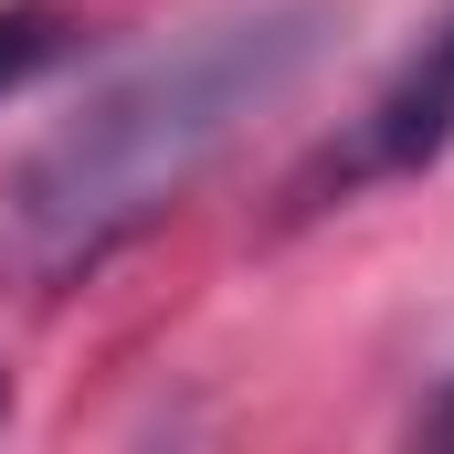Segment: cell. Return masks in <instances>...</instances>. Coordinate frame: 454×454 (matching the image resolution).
<instances>
[{
    "label": "cell",
    "instance_id": "cell-1",
    "mask_svg": "<svg viewBox=\"0 0 454 454\" xmlns=\"http://www.w3.org/2000/svg\"><path fill=\"white\" fill-rule=\"evenodd\" d=\"M328 32H339L328 0H264V11H223V21L137 53L116 85H96L0 180V286L64 296L116 243H137L243 137V116H264L328 53Z\"/></svg>",
    "mask_w": 454,
    "mask_h": 454
},
{
    "label": "cell",
    "instance_id": "cell-2",
    "mask_svg": "<svg viewBox=\"0 0 454 454\" xmlns=\"http://www.w3.org/2000/svg\"><path fill=\"white\" fill-rule=\"evenodd\" d=\"M444 148H454V21L423 32V53L348 116V137L286 191V212H328V201H359L370 180H412V169H434Z\"/></svg>",
    "mask_w": 454,
    "mask_h": 454
},
{
    "label": "cell",
    "instance_id": "cell-3",
    "mask_svg": "<svg viewBox=\"0 0 454 454\" xmlns=\"http://www.w3.org/2000/svg\"><path fill=\"white\" fill-rule=\"evenodd\" d=\"M53 53H64V21H53V11H0V96H11L21 74H43Z\"/></svg>",
    "mask_w": 454,
    "mask_h": 454
},
{
    "label": "cell",
    "instance_id": "cell-4",
    "mask_svg": "<svg viewBox=\"0 0 454 454\" xmlns=\"http://www.w3.org/2000/svg\"><path fill=\"white\" fill-rule=\"evenodd\" d=\"M423 444H444V454H454V391L434 402V412H423Z\"/></svg>",
    "mask_w": 454,
    "mask_h": 454
}]
</instances>
